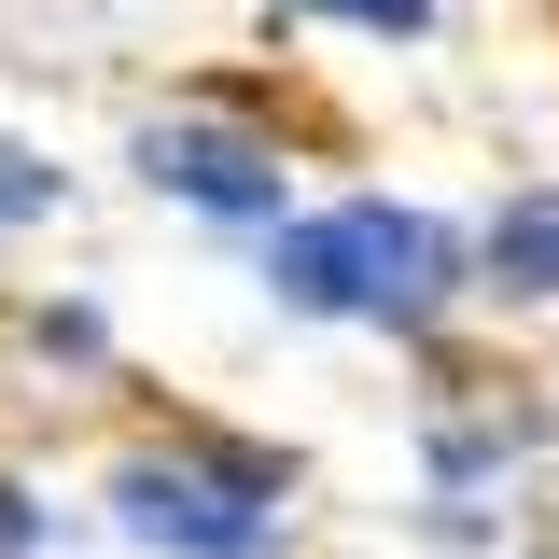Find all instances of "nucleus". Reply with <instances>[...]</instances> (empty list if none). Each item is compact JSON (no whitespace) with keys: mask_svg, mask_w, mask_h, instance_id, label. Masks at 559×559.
<instances>
[{"mask_svg":"<svg viewBox=\"0 0 559 559\" xmlns=\"http://www.w3.org/2000/svg\"><path fill=\"white\" fill-rule=\"evenodd\" d=\"M266 294L294 308V322H378V336H419V322L462 294V238H448L433 210L336 197V210L266 224Z\"/></svg>","mask_w":559,"mask_h":559,"instance_id":"f257e3e1","label":"nucleus"},{"mask_svg":"<svg viewBox=\"0 0 559 559\" xmlns=\"http://www.w3.org/2000/svg\"><path fill=\"white\" fill-rule=\"evenodd\" d=\"M57 197H70L57 168H43L28 140H0V224H43V210H57Z\"/></svg>","mask_w":559,"mask_h":559,"instance_id":"423d86ee","label":"nucleus"},{"mask_svg":"<svg viewBox=\"0 0 559 559\" xmlns=\"http://www.w3.org/2000/svg\"><path fill=\"white\" fill-rule=\"evenodd\" d=\"M140 182H154V197H182V210H210V224H294V168H280V140L210 127V112L140 127Z\"/></svg>","mask_w":559,"mask_h":559,"instance_id":"7ed1b4c3","label":"nucleus"},{"mask_svg":"<svg viewBox=\"0 0 559 559\" xmlns=\"http://www.w3.org/2000/svg\"><path fill=\"white\" fill-rule=\"evenodd\" d=\"M476 266H489V294H559V182H532V197L489 210Z\"/></svg>","mask_w":559,"mask_h":559,"instance_id":"20e7f679","label":"nucleus"},{"mask_svg":"<svg viewBox=\"0 0 559 559\" xmlns=\"http://www.w3.org/2000/svg\"><path fill=\"white\" fill-rule=\"evenodd\" d=\"M280 462H252V448H224V462H127L112 476V532L154 559H280Z\"/></svg>","mask_w":559,"mask_h":559,"instance_id":"f03ea898","label":"nucleus"},{"mask_svg":"<svg viewBox=\"0 0 559 559\" xmlns=\"http://www.w3.org/2000/svg\"><path fill=\"white\" fill-rule=\"evenodd\" d=\"M280 14H308V28H364V43H419L448 0H280Z\"/></svg>","mask_w":559,"mask_h":559,"instance_id":"39448f33","label":"nucleus"},{"mask_svg":"<svg viewBox=\"0 0 559 559\" xmlns=\"http://www.w3.org/2000/svg\"><path fill=\"white\" fill-rule=\"evenodd\" d=\"M28 546H43V503H28V489L0 476V559H28Z\"/></svg>","mask_w":559,"mask_h":559,"instance_id":"0eeeda50","label":"nucleus"}]
</instances>
